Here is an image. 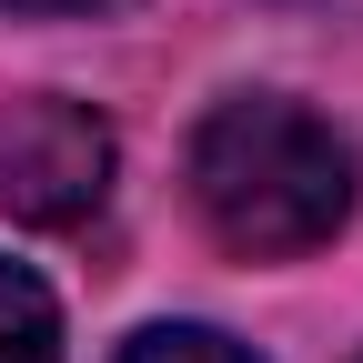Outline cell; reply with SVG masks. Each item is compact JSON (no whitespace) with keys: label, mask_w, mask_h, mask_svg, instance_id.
Segmentation results:
<instances>
[{"label":"cell","mask_w":363,"mask_h":363,"mask_svg":"<svg viewBox=\"0 0 363 363\" xmlns=\"http://www.w3.org/2000/svg\"><path fill=\"white\" fill-rule=\"evenodd\" d=\"M192 212L212 222L222 252H252V262L323 252L353 222V152L323 111L283 101V91H233L192 131Z\"/></svg>","instance_id":"1"},{"label":"cell","mask_w":363,"mask_h":363,"mask_svg":"<svg viewBox=\"0 0 363 363\" xmlns=\"http://www.w3.org/2000/svg\"><path fill=\"white\" fill-rule=\"evenodd\" d=\"M111 121L71 101V91H30V101H11V121H0V212L11 222H40V233H71V222H91L111 202Z\"/></svg>","instance_id":"2"},{"label":"cell","mask_w":363,"mask_h":363,"mask_svg":"<svg viewBox=\"0 0 363 363\" xmlns=\"http://www.w3.org/2000/svg\"><path fill=\"white\" fill-rule=\"evenodd\" d=\"M0 363H61V303L30 262H0Z\"/></svg>","instance_id":"3"},{"label":"cell","mask_w":363,"mask_h":363,"mask_svg":"<svg viewBox=\"0 0 363 363\" xmlns=\"http://www.w3.org/2000/svg\"><path fill=\"white\" fill-rule=\"evenodd\" d=\"M121 363H252L233 333H212V323H152V333H131Z\"/></svg>","instance_id":"4"},{"label":"cell","mask_w":363,"mask_h":363,"mask_svg":"<svg viewBox=\"0 0 363 363\" xmlns=\"http://www.w3.org/2000/svg\"><path fill=\"white\" fill-rule=\"evenodd\" d=\"M11 11H40V21H101V11H121V0H11Z\"/></svg>","instance_id":"5"}]
</instances>
